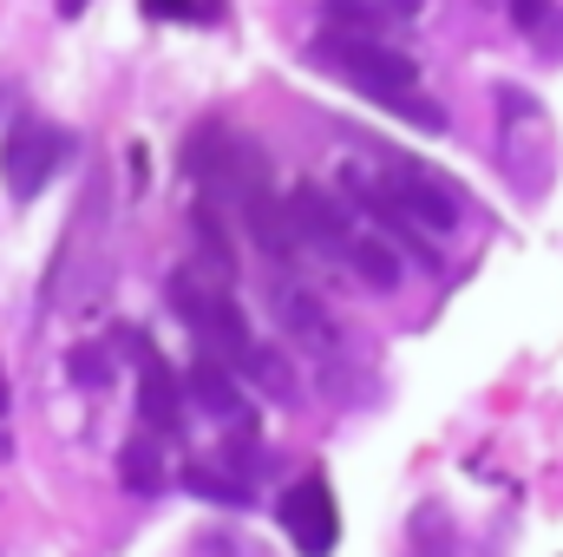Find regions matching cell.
I'll use <instances>...</instances> for the list:
<instances>
[{
	"label": "cell",
	"mask_w": 563,
	"mask_h": 557,
	"mask_svg": "<svg viewBox=\"0 0 563 557\" xmlns=\"http://www.w3.org/2000/svg\"><path fill=\"white\" fill-rule=\"evenodd\" d=\"M184 164H190V177L203 184V197H217L223 210H243V204H256V197L276 190L263 144L243 139L236 125H203V132H190Z\"/></svg>",
	"instance_id": "1"
},
{
	"label": "cell",
	"mask_w": 563,
	"mask_h": 557,
	"mask_svg": "<svg viewBox=\"0 0 563 557\" xmlns=\"http://www.w3.org/2000/svg\"><path fill=\"white\" fill-rule=\"evenodd\" d=\"M282 532L295 538V551H334V538H341V518H334V492L321 485V479H301V485H288L276 505Z\"/></svg>",
	"instance_id": "7"
},
{
	"label": "cell",
	"mask_w": 563,
	"mask_h": 557,
	"mask_svg": "<svg viewBox=\"0 0 563 557\" xmlns=\"http://www.w3.org/2000/svg\"><path fill=\"white\" fill-rule=\"evenodd\" d=\"M314 59L334 73V79H347V86H361L367 99H400V92H413L420 86V66L407 59V53H394L380 33H321L314 40Z\"/></svg>",
	"instance_id": "2"
},
{
	"label": "cell",
	"mask_w": 563,
	"mask_h": 557,
	"mask_svg": "<svg viewBox=\"0 0 563 557\" xmlns=\"http://www.w3.org/2000/svg\"><path fill=\"white\" fill-rule=\"evenodd\" d=\"M0 414H7V381H0Z\"/></svg>",
	"instance_id": "20"
},
{
	"label": "cell",
	"mask_w": 563,
	"mask_h": 557,
	"mask_svg": "<svg viewBox=\"0 0 563 557\" xmlns=\"http://www.w3.org/2000/svg\"><path fill=\"white\" fill-rule=\"evenodd\" d=\"M374 177H380V190H387V197H394L413 223H420L426 237H452V230H459L465 204H459V190H452V184H439L426 164L394 157V164H387V171H374Z\"/></svg>",
	"instance_id": "6"
},
{
	"label": "cell",
	"mask_w": 563,
	"mask_h": 557,
	"mask_svg": "<svg viewBox=\"0 0 563 557\" xmlns=\"http://www.w3.org/2000/svg\"><path fill=\"white\" fill-rule=\"evenodd\" d=\"M73 157V139L46 119H13L7 139H0V177H7V197L13 204H33Z\"/></svg>",
	"instance_id": "4"
},
{
	"label": "cell",
	"mask_w": 563,
	"mask_h": 557,
	"mask_svg": "<svg viewBox=\"0 0 563 557\" xmlns=\"http://www.w3.org/2000/svg\"><path fill=\"white\" fill-rule=\"evenodd\" d=\"M334 33H387V20H400L387 0H321Z\"/></svg>",
	"instance_id": "13"
},
{
	"label": "cell",
	"mask_w": 563,
	"mask_h": 557,
	"mask_svg": "<svg viewBox=\"0 0 563 557\" xmlns=\"http://www.w3.org/2000/svg\"><path fill=\"white\" fill-rule=\"evenodd\" d=\"M66 374H73V387H86V394H106V387H112V374H119V361H112V348H99V341H79V348L66 354Z\"/></svg>",
	"instance_id": "14"
},
{
	"label": "cell",
	"mask_w": 563,
	"mask_h": 557,
	"mask_svg": "<svg viewBox=\"0 0 563 557\" xmlns=\"http://www.w3.org/2000/svg\"><path fill=\"white\" fill-rule=\"evenodd\" d=\"M184 381L164 368V354L151 348L139 361V414L151 419V433H164V439H177V426H184Z\"/></svg>",
	"instance_id": "9"
},
{
	"label": "cell",
	"mask_w": 563,
	"mask_h": 557,
	"mask_svg": "<svg viewBox=\"0 0 563 557\" xmlns=\"http://www.w3.org/2000/svg\"><path fill=\"white\" fill-rule=\"evenodd\" d=\"M282 204H288L295 237H301L314 256H334V263H341V256H347V243L361 237L354 204H347V197H334L328 184H308V177H301V184H288V197H282Z\"/></svg>",
	"instance_id": "5"
},
{
	"label": "cell",
	"mask_w": 563,
	"mask_h": 557,
	"mask_svg": "<svg viewBox=\"0 0 563 557\" xmlns=\"http://www.w3.org/2000/svg\"><path fill=\"white\" fill-rule=\"evenodd\" d=\"M387 7H394L400 20H413V13H420V0H387Z\"/></svg>",
	"instance_id": "18"
},
{
	"label": "cell",
	"mask_w": 563,
	"mask_h": 557,
	"mask_svg": "<svg viewBox=\"0 0 563 557\" xmlns=\"http://www.w3.org/2000/svg\"><path fill=\"white\" fill-rule=\"evenodd\" d=\"M59 13H66V20H73V13H86V0H59Z\"/></svg>",
	"instance_id": "19"
},
{
	"label": "cell",
	"mask_w": 563,
	"mask_h": 557,
	"mask_svg": "<svg viewBox=\"0 0 563 557\" xmlns=\"http://www.w3.org/2000/svg\"><path fill=\"white\" fill-rule=\"evenodd\" d=\"M276 315L282 328L301 341V348H314V354H328L341 335H334V315H328V302L321 295H308L301 282H276Z\"/></svg>",
	"instance_id": "10"
},
{
	"label": "cell",
	"mask_w": 563,
	"mask_h": 557,
	"mask_svg": "<svg viewBox=\"0 0 563 557\" xmlns=\"http://www.w3.org/2000/svg\"><path fill=\"white\" fill-rule=\"evenodd\" d=\"M511 20H518V33H544L551 0H511Z\"/></svg>",
	"instance_id": "16"
},
{
	"label": "cell",
	"mask_w": 563,
	"mask_h": 557,
	"mask_svg": "<svg viewBox=\"0 0 563 557\" xmlns=\"http://www.w3.org/2000/svg\"><path fill=\"white\" fill-rule=\"evenodd\" d=\"M184 394H190V407H203L210 419H250V394H243V381H236V368L223 361V354H197V368L184 374Z\"/></svg>",
	"instance_id": "8"
},
{
	"label": "cell",
	"mask_w": 563,
	"mask_h": 557,
	"mask_svg": "<svg viewBox=\"0 0 563 557\" xmlns=\"http://www.w3.org/2000/svg\"><path fill=\"white\" fill-rule=\"evenodd\" d=\"M144 13H157V20H190L197 7H190V0H144Z\"/></svg>",
	"instance_id": "17"
},
{
	"label": "cell",
	"mask_w": 563,
	"mask_h": 557,
	"mask_svg": "<svg viewBox=\"0 0 563 557\" xmlns=\"http://www.w3.org/2000/svg\"><path fill=\"white\" fill-rule=\"evenodd\" d=\"M184 485H190L197 499H210V505H250V485H243V479H230V472H210V466H190V472H184Z\"/></svg>",
	"instance_id": "15"
},
{
	"label": "cell",
	"mask_w": 563,
	"mask_h": 557,
	"mask_svg": "<svg viewBox=\"0 0 563 557\" xmlns=\"http://www.w3.org/2000/svg\"><path fill=\"white\" fill-rule=\"evenodd\" d=\"M119 479H125V492L157 499V492H164V452H157L151 439H132V446L119 452Z\"/></svg>",
	"instance_id": "12"
},
{
	"label": "cell",
	"mask_w": 563,
	"mask_h": 557,
	"mask_svg": "<svg viewBox=\"0 0 563 557\" xmlns=\"http://www.w3.org/2000/svg\"><path fill=\"white\" fill-rule=\"evenodd\" d=\"M170 308L190 321V335H197V348H210V354H223L230 368H243L263 341L250 335V321H243V308L223 295V282H197V276H177L170 282Z\"/></svg>",
	"instance_id": "3"
},
{
	"label": "cell",
	"mask_w": 563,
	"mask_h": 557,
	"mask_svg": "<svg viewBox=\"0 0 563 557\" xmlns=\"http://www.w3.org/2000/svg\"><path fill=\"white\" fill-rule=\"evenodd\" d=\"M341 263L367 282L374 295H394V288H400V276H407V270H400V250H394L380 230H361V237L347 243V256H341Z\"/></svg>",
	"instance_id": "11"
}]
</instances>
